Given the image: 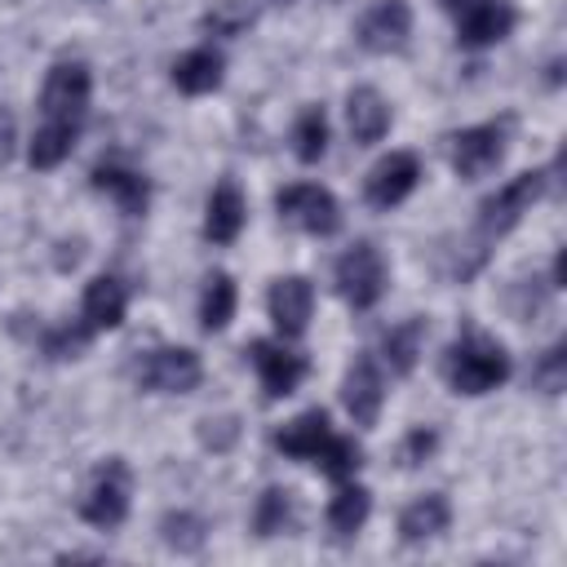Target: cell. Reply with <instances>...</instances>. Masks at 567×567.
<instances>
[{
	"mask_svg": "<svg viewBox=\"0 0 567 567\" xmlns=\"http://www.w3.org/2000/svg\"><path fill=\"white\" fill-rule=\"evenodd\" d=\"M509 377V354L501 341L483 337L478 328H470L465 337H456L447 350H443V381L456 390V394H487L496 390L501 381Z\"/></svg>",
	"mask_w": 567,
	"mask_h": 567,
	"instance_id": "cell-1",
	"label": "cell"
},
{
	"mask_svg": "<svg viewBox=\"0 0 567 567\" xmlns=\"http://www.w3.org/2000/svg\"><path fill=\"white\" fill-rule=\"evenodd\" d=\"M199 377H204L199 354L186 346H155L133 363V381L151 394H186L199 385Z\"/></svg>",
	"mask_w": 567,
	"mask_h": 567,
	"instance_id": "cell-2",
	"label": "cell"
},
{
	"mask_svg": "<svg viewBox=\"0 0 567 567\" xmlns=\"http://www.w3.org/2000/svg\"><path fill=\"white\" fill-rule=\"evenodd\" d=\"M337 292L354 306V310H372L385 292V257L377 252V244L359 239L337 257Z\"/></svg>",
	"mask_w": 567,
	"mask_h": 567,
	"instance_id": "cell-3",
	"label": "cell"
},
{
	"mask_svg": "<svg viewBox=\"0 0 567 567\" xmlns=\"http://www.w3.org/2000/svg\"><path fill=\"white\" fill-rule=\"evenodd\" d=\"M275 208H279L284 221L301 226L306 235L328 239V235L341 230V204L332 199V190H323V186H315V182H292V186H284V190L275 195Z\"/></svg>",
	"mask_w": 567,
	"mask_h": 567,
	"instance_id": "cell-4",
	"label": "cell"
},
{
	"mask_svg": "<svg viewBox=\"0 0 567 567\" xmlns=\"http://www.w3.org/2000/svg\"><path fill=\"white\" fill-rule=\"evenodd\" d=\"M128 496H133V478H128V465L120 456H111L106 465H97L84 501H80V518L93 523V527H120L124 514H128Z\"/></svg>",
	"mask_w": 567,
	"mask_h": 567,
	"instance_id": "cell-5",
	"label": "cell"
},
{
	"mask_svg": "<svg viewBox=\"0 0 567 567\" xmlns=\"http://www.w3.org/2000/svg\"><path fill=\"white\" fill-rule=\"evenodd\" d=\"M452 22H456V40L465 49H487L496 40H505L514 31V9L509 0H439Z\"/></svg>",
	"mask_w": 567,
	"mask_h": 567,
	"instance_id": "cell-6",
	"label": "cell"
},
{
	"mask_svg": "<svg viewBox=\"0 0 567 567\" xmlns=\"http://www.w3.org/2000/svg\"><path fill=\"white\" fill-rule=\"evenodd\" d=\"M540 190H545V173H518V177H509L501 190H492L478 204V235L492 239V235H505L509 226H518V217L540 199Z\"/></svg>",
	"mask_w": 567,
	"mask_h": 567,
	"instance_id": "cell-7",
	"label": "cell"
},
{
	"mask_svg": "<svg viewBox=\"0 0 567 567\" xmlns=\"http://www.w3.org/2000/svg\"><path fill=\"white\" fill-rule=\"evenodd\" d=\"M89 93H93L89 66H84V62H58V66L49 71V80H44L40 111H44V120L80 124L84 111H89Z\"/></svg>",
	"mask_w": 567,
	"mask_h": 567,
	"instance_id": "cell-8",
	"label": "cell"
},
{
	"mask_svg": "<svg viewBox=\"0 0 567 567\" xmlns=\"http://www.w3.org/2000/svg\"><path fill=\"white\" fill-rule=\"evenodd\" d=\"M505 159V124H474L452 133V168L461 177H483Z\"/></svg>",
	"mask_w": 567,
	"mask_h": 567,
	"instance_id": "cell-9",
	"label": "cell"
},
{
	"mask_svg": "<svg viewBox=\"0 0 567 567\" xmlns=\"http://www.w3.org/2000/svg\"><path fill=\"white\" fill-rule=\"evenodd\" d=\"M416 182H421L416 155L412 151H390L385 159L372 164V173L363 182V195H368L372 208H394V204H403L416 190Z\"/></svg>",
	"mask_w": 567,
	"mask_h": 567,
	"instance_id": "cell-10",
	"label": "cell"
},
{
	"mask_svg": "<svg viewBox=\"0 0 567 567\" xmlns=\"http://www.w3.org/2000/svg\"><path fill=\"white\" fill-rule=\"evenodd\" d=\"M354 35H359V44L368 53H399L408 44V35H412V9H408V0H377L359 18Z\"/></svg>",
	"mask_w": 567,
	"mask_h": 567,
	"instance_id": "cell-11",
	"label": "cell"
},
{
	"mask_svg": "<svg viewBox=\"0 0 567 567\" xmlns=\"http://www.w3.org/2000/svg\"><path fill=\"white\" fill-rule=\"evenodd\" d=\"M248 354H252V368L261 377L266 399H288L306 377V359L292 354L284 341H252Z\"/></svg>",
	"mask_w": 567,
	"mask_h": 567,
	"instance_id": "cell-12",
	"label": "cell"
},
{
	"mask_svg": "<svg viewBox=\"0 0 567 567\" xmlns=\"http://www.w3.org/2000/svg\"><path fill=\"white\" fill-rule=\"evenodd\" d=\"M341 403L346 412L354 416V425H377L381 416V403H385V381L372 363V354H359L341 381Z\"/></svg>",
	"mask_w": 567,
	"mask_h": 567,
	"instance_id": "cell-13",
	"label": "cell"
},
{
	"mask_svg": "<svg viewBox=\"0 0 567 567\" xmlns=\"http://www.w3.org/2000/svg\"><path fill=\"white\" fill-rule=\"evenodd\" d=\"M310 310H315V288L310 279L301 275H288V279H275L270 288V319L284 337H301L306 323H310Z\"/></svg>",
	"mask_w": 567,
	"mask_h": 567,
	"instance_id": "cell-14",
	"label": "cell"
},
{
	"mask_svg": "<svg viewBox=\"0 0 567 567\" xmlns=\"http://www.w3.org/2000/svg\"><path fill=\"white\" fill-rule=\"evenodd\" d=\"M332 439V425H328V412L323 408H310L301 416H292L279 434H275V447L292 461H315L323 452V443Z\"/></svg>",
	"mask_w": 567,
	"mask_h": 567,
	"instance_id": "cell-15",
	"label": "cell"
},
{
	"mask_svg": "<svg viewBox=\"0 0 567 567\" xmlns=\"http://www.w3.org/2000/svg\"><path fill=\"white\" fill-rule=\"evenodd\" d=\"M346 124H350V137L359 146H372L390 133V102L377 93V89H354L350 102H346Z\"/></svg>",
	"mask_w": 567,
	"mask_h": 567,
	"instance_id": "cell-16",
	"label": "cell"
},
{
	"mask_svg": "<svg viewBox=\"0 0 567 567\" xmlns=\"http://www.w3.org/2000/svg\"><path fill=\"white\" fill-rule=\"evenodd\" d=\"M93 186L102 195H111L120 204V213H128V217H142L146 204H151V182L142 173L124 168V164H97L93 168Z\"/></svg>",
	"mask_w": 567,
	"mask_h": 567,
	"instance_id": "cell-17",
	"label": "cell"
},
{
	"mask_svg": "<svg viewBox=\"0 0 567 567\" xmlns=\"http://www.w3.org/2000/svg\"><path fill=\"white\" fill-rule=\"evenodd\" d=\"M124 310H128V292H124V284L115 275H97L84 288V328H93V332L120 328Z\"/></svg>",
	"mask_w": 567,
	"mask_h": 567,
	"instance_id": "cell-18",
	"label": "cell"
},
{
	"mask_svg": "<svg viewBox=\"0 0 567 567\" xmlns=\"http://www.w3.org/2000/svg\"><path fill=\"white\" fill-rule=\"evenodd\" d=\"M244 195L235 182H217V190L208 195V213H204V235L213 244H235L244 230Z\"/></svg>",
	"mask_w": 567,
	"mask_h": 567,
	"instance_id": "cell-19",
	"label": "cell"
},
{
	"mask_svg": "<svg viewBox=\"0 0 567 567\" xmlns=\"http://www.w3.org/2000/svg\"><path fill=\"white\" fill-rule=\"evenodd\" d=\"M221 71H226V58L204 44V49H190V53H182V58L173 62V84H177L182 93L199 97V93H213V89L221 84Z\"/></svg>",
	"mask_w": 567,
	"mask_h": 567,
	"instance_id": "cell-20",
	"label": "cell"
},
{
	"mask_svg": "<svg viewBox=\"0 0 567 567\" xmlns=\"http://www.w3.org/2000/svg\"><path fill=\"white\" fill-rule=\"evenodd\" d=\"M447 523H452L447 496H443V492H425V496H416V501L399 514V536L416 545V540H430V536L447 532Z\"/></svg>",
	"mask_w": 567,
	"mask_h": 567,
	"instance_id": "cell-21",
	"label": "cell"
},
{
	"mask_svg": "<svg viewBox=\"0 0 567 567\" xmlns=\"http://www.w3.org/2000/svg\"><path fill=\"white\" fill-rule=\"evenodd\" d=\"M75 137H80V124L40 120V128H35V137H31V146H27V159H31V168H58V164L71 155Z\"/></svg>",
	"mask_w": 567,
	"mask_h": 567,
	"instance_id": "cell-22",
	"label": "cell"
},
{
	"mask_svg": "<svg viewBox=\"0 0 567 567\" xmlns=\"http://www.w3.org/2000/svg\"><path fill=\"white\" fill-rule=\"evenodd\" d=\"M421 341H425V319H403V323H394V328L385 332V341H381L385 363H390L399 377H408V372L416 368Z\"/></svg>",
	"mask_w": 567,
	"mask_h": 567,
	"instance_id": "cell-23",
	"label": "cell"
},
{
	"mask_svg": "<svg viewBox=\"0 0 567 567\" xmlns=\"http://www.w3.org/2000/svg\"><path fill=\"white\" fill-rule=\"evenodd\" d=\"M368 509H372L368 487L346 483V487L332 496V505H328V527H332L337 536H354V532L368 523Z\"/></svg>",
	"mask_w": 567,
	"mask_h": 567,
	"instance_id": "cell-24",
	"label": "cell"
},
{
	"mask_svg": "<svg viewBox=\"0 0 567 567\" xmlns=\"http://www.w3.org/2000/svg\"><path fill=\"white\" fill-rule=\"evenodd\" d=\"M323 151H328V115H323V106H306L292 124V155L301 164H319Z\"/></svg>",
	"mask_w": 567,
	"mask_h": 567,
	"instance_id": "cell-25",
	"label": "cell"
},
{
	"mask_svg": "<svg viewBox=\"0 0 567 567\" xmlns=\"http://www.w3.org/2000/svg\"><path fill=\"white\" fill-rule=\"evenodd\" d=\"M230 315H235V279H230L226 270H217V275H208V284H204L199 323H204L208 332H221V328L230 323Z\"/></svg>",
	"mask_w": 567,
	"mask_h": 567,
	"instance_id": "cell-26",
	"label": "cell"
},
{
	"mask_svg": "<svg viewBox=\"0 0 567 567\" xmlns=\"http://www.w3.org/2000/svg\"><path fill=\"white\" fill-rule=\"evenodd\" d=\"M288 523H292V496L284 487H266L257 496V509H252V532L257 536H279Z\"/></svg>",
	"mask_w": 567,
	"mask_h": 567,
	"instance_id": "cell-27",
	"label": "cell"
},
{
	"mask_svg": "<svg viewBox=\"0 0 567 567\" xmlns=\"http://www.w3.org/2000/svg\"><path fill=\"white\" fill-rule=\"evenodd\" d=\"M252 18H257V9H252L248 0H221V4H213L199 22H204V31H213V35H239L244 27H252Z\"/></svg>",
	"mask_w": 567,
	"mask_h": 567,
	"instance_id": "cell-28",
	"label": "cell"
},
{
	"mask_svg": "<svg viewBox=\"0 0 567 567\" xmlns=\"http://www.w3.org/2000/svg\"><path fill=\"white\" fill-rule=\"evenodd\" d=\"M315 465H319L328 478L346 483V478L359 470V443H354V439H341V434H332V439L323 443V452L315 456Z\"/></svg>",
	"mask_w": 567,
	"mask_h": 567,
	"instance_id": "cell-29",
	"label": "cell"
},
{
	"mask_svg": "<svg viewBox=\"0 0 567 567\" xmlns=\"http://www.w3.org/2000/svg\"><path fill=\"white\" fill-rule=\"evenodd\" d=\"M164 540L173 545V549H182V554H190V549H199L204 545V518H195V514H186V509H177V514H168L164 523Z\"/></svg>",
	"mask_w": 567,
	"mask_h": 567,
	"instance_id": "cell-30",
	"label": "cell"
},
{
	"mask_svg": "<svg viewBox=\"0 0 567 567\" xmlns=\"http://www.w3.org/2000/svg\"><path fill=\"white\" fill-rule=\"evenodd\" d=\"M434 443H439L434 430H412V434L403 439V447H399V461H403V465H421V461L434 452Z\"/></svg>",
	"mask_w": 567,
	"mask_h": 567,
	"instance_id": "cell-31",
	"label": "cell"
},
{
	"mask_svg": "<svg viewBox=\"0 0 567 567\" xmlns=\"http://www.w3.org/2000/svg\"><path fill=\"white\" fill-rule=\"evenodd\" d=\"M563 359H567V354H563V346H554V350L545 354V363L536 368V385H540V390H549V394H558V390H563Z\"/></svg>",
	"mask_w": 567,
	"mask_h": 567,
	"instance_id": "cell-32",
	"label": "cell"
},
{
	"mask_svg": "<svg viewBox=\"0 0 567 567\" xmlns=\"http://www.w3.org/2000/svg\"><path fill=\"white\" fill-rule=\"evenodd\" d=\"M9 151H13V115L0 106V164L9 159Z\"/></svg>",
	"mask_w": 567,
	"mask_h": 567,
	"instance_id": "cell-33",
	"label": "cell"
}]
</instances>
